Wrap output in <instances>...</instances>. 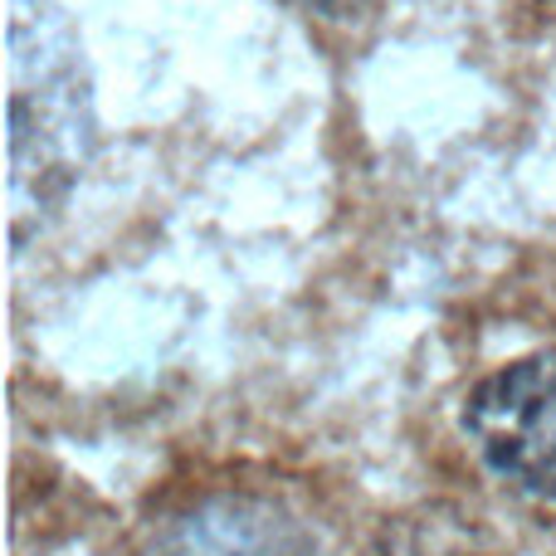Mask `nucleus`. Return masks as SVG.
Here are the masks:
<instances>
[{
    "mask_svg": "<svg viewBox=\"0 0 556 556\" xmlns=\"http://www.w3.org/2000/svg\"><path fill=\"white\" fill-rule=\"evenodd\" d=\"M366 556H503L498 547L479 538L473 528H454V522H405V528L386 532Z\"/></svg>",
    "mask_w": 556,
    "mask_h": 556,
    "instance_id": "nucleus-4",
    "label": "nucleus"
},
{
    "mask_svg": "<svg viewBox=\"0 0 556 556\" xmlns=\"http://www.w3.org/2000/svg\"><path fill=\"white\" fill-rule=\"evenodd\" d=\"M317 5H356V0H317Z\"/></svg>",
    "mask_w": 556,
    "mask_h": 556,
    "instance_id": "nucleus-5",
    "label": "nucleus"
},
{
    "mask_svg": "<svg viewBox=\"0 0 556 556\" xmlns=\"http://www.w3.org/2000/svg\"><path fill=\"white\" fill-rule=\"evenodd\" d=\"M464 434L493 479L556 508V352L483 376L464 401Z\"/></svg>",
    "mask_w": 556,
    "mask_h": 556,
    "instance_id": "nucleus-1",
    "label": "nucleus"
},
{
    "mask_svg": "<svg viewBox=\"0 0 556 556\" xmlns=\"http://www.w3.org/2000/svg\"><path fill=\"white\" fill-rule=\"evenodd\" d=\"M10 45H15V98L29 108H10V162L29 152V142H39V156L25 176L10 181L15 191V211L29 201V186H35V205L29 211H45L59 191L68 186L78 162V142H84V93L74 84V64L59 59L54 35L45 29V20L35 15V45H29V29L10 25Z\"/></svg>",
    "mask_w": 556,
    "mask_h": 556,
    "instance_id": "nucleus-2",
    "label": "nucleus"
},
{
    "mask_svg": "<svg viewBox=\"0 0 556 556\" xmlns=\"http://www.w3.org/2000/svg\"><path fill=\"white\" fill-rule=\"evenodd\" d=\"M142 556H317V538L274 498L211 493L166 518Z\"/></svg>",
    "mask_w": 556,
    "mask_h": 556,
    "instance_id": "nucleus-3",
    "label": "nucleus"
}]
</instances>
